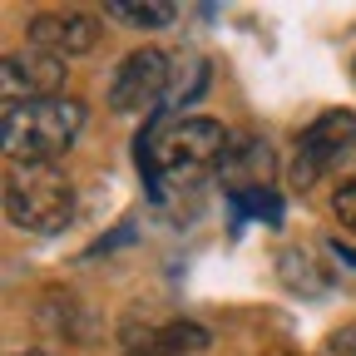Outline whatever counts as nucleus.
<instances>
[{
	"mask_svg": "<svg viewBox=\"0 0 356 356\" xmlns=\"http://www.w3.org/2000/svg\"><path fill=\"white\" fill-rule=\"evenodd\" d=\"M233 149V134L222 129L218 119L203 114H178V119H154L139 144H134V163L144 168L149 188L163 193V178H193L208 173L228 159Z\"/></svg>",
	"mask_w": 356,
	"mask_h": 356,
	"instance_id": "obj_1",
	"label": "nucleus"
},
{
	"mask_svg": "<svg viewBox=\"0 0 356 356\" xmlns=\"http://www.w3.org/2000/svg\"><path fill=\"white\" fill-rule=\"evenodd\" d=\"M79 129H84V104L70 95L0 109V144H6L10 163H55L79 139Z\"/></svg>",
	"mask_w": 356,
	"mask_h": 356,
	"instance_id": "obj_2",
	"label": "nucleus"
},
{
	"mask_svg": "<svg viewBox=\"0 0 356 356\" xmlns=\"http://www.w3.org/2000/svg\"><path fill=\"white\" fill-rule=\"evenodd\" d=\"M6 218L20 233L50 238L74 218V184L55 163H10L6 168Z\"/></svg>",
	"mask_w": 356,
	"mask_h": 356,
	"instance_id": "obj_3",
	"label": "nucleus"
},
{
	"mask_svg": "<svg viewBox=\"0 0 356 356\" xmlns=\"http://www.w3.org/2000/svg\"><path fill=\"white\" fill-rule=\"evenodd\" d=\"M356 149V109H327L317 114L302 139H297V159H292V184L312 188L317 178H327L346 154Z\"/></svg>",
	"mask_w": 356,
	"mask_h": 356,
	"instance_id": "obj_4",
	"label": "nucleus"
},
{
	"mask_svg": "<svg viewBox=\"0 0 356 356\" xmlns=\"http://www.w3.org/2000/svg\"><path fill=\"white\" fill-rule=\"evenodd\" d=\"M173 89V55L163 50H134L119 60L109 79V109L114 114H159Z\"/></svg>",
	"mask_w": 356,
	"mask_h": 356,
	"instance_id": "obj_5",
	"label": "nucleus"
},
{
	"mask_svg": "<svg viewBox=\"0 0 356 356\" xmlns=\"http://www.w3.org/2000/svg\"><path fill=\"white\" fill-rule=\"evenodd\" d=\"M65 65L70 60H55L44 50H10L0 60V95H6V109L10 104H35V99H60Z\"/></svg>",
	"mask_w": 356,
	"mask_h": 356,
	"instance_id": "obj_6",
	"label": "nucleus"
},
{
	"mask_svg": "<svg viewBox=\"0 0 356 356\" xmlns=\"http://www.w3.org/2000/svg\"><path fill=\"white\" fill-rule=\"evenodd\" d=\"M99 44V20L84 10H40L30 20V50H44L55 60H74Z\"/></svg>",
	"mask_w": 356,
	"mask_h": 356,
	"instance_id": "obj_7",
	"label": "nucleus"
},
{
	"mask_svg": "<svg viewBox=\"0 0 356 356\" xmlns=\"http://www.w3.org/2000/svg\"><path fill=\"white\" fill-rule=\"evenodd\" d=\"M208 346V327L198 322H163L159 332H149L139 341V351H163V356H193Z\"/></svg>",
	"mask_w": 356,
	"mask_h": 356,
	"instance_id": "obj_8",
	"label": "nucleus"
},
{
	"mask_svg": "<svg viewBox=\"0 0 356 356\" xmlns=\"http://www.w3.org/2000/svg\"><path fill=\"white\" fill-rule=\"evenodd\" d=\"M119 25H129V30H159V25H168L178 10L168 6V0H109L104 6Z\"/></svg>",
	"mask_w": 356,
	"mask_h": 356,
	"instance_id": "obj_9",
	"label": "nucleus"
},
{
	"mask_svg": "<svg viewBox=\"0 0 356 356\" xmlns=\"http://www.w3.org/2000/svg\"><path fill=\"white\" fill-rule=\"evenodd\" d=\"M228 198L243 218H262V222H273V228L282 222V198L273 188H243V193H228Z\"/></svg>",
	"mask_w": 356,
	"mask_h": 356,
	"instance_id": "obj_10",
	"label": "nucleus"
},
{
	"mask_svg": "<svg viewBox=\"0 0 356 356\" xmlns=\"http://www.w3.org/2000/svg\"><path fill=\"white\" fill-rule=\"evenodd\" d=\"M332 213H337L341 228H351V233H356V178H351V184H341V188L332 193Z\"/></svg>",
	"mask_w": 356,
	"mask_h": 356,
	"instance_id": "obj_11",
	"label": "nucleus"
},
{
	"mask_svg": "<svg viewBox=\"0 0 356 356\" xmlns=\"http://www.w3.org/2000/svg\"><path fill=\"white\" fill-rule=\"evenodd\" d=\"M332 356H356V322L332 337Z\"/></svg>",
	"mask_w": 356,
	"mask_h": 356,
	"instance_id": "obj_12",
	"label": "nucleus"
},
{
	"mask_svg": "<svg viewBox=\"0 0 356 356\" xmlns=\"http://www.w3.org/2000/svg\"><path fill=\"white\" fill-rule=\"evenodd\" d=\"M332 252H337L341 262H351V267H356V252H351V248H341V243H332Z\"/></svg>",
	"mask_w": 356,
	"mask_h": 356,
	"instance_id": "obj_13",
	"label": "nucleus"
},
{
	"mask_svg": "<svg viewBox=\"0 0 356 356\" xmlns=\"http://www.w3.org/2000/svg\"><path fill=\"white\" fill-rule=\"evenodd\" d=\"M129 356H163V351H139V346H134V351H129Z\"/></svg>",
	"mask_w": 356,
	"mask_h": 356,
	"instance_id": "obj_14",
	"label": "nucleus"
},
{
	"mask_svg": "<svg viewBox=\"0 0 356 356\" xmlns=\"http://www.w3.org/2000/svg\"><path fill=\"white\" fill-rule=\"evenodd\" d=\"M15 356H44V351H15Z\"/></svg>",
	"mask_w": 356,
	"mask_h": 356,
	"instance_id": "obj_15",
	"label": "nucleus"
},
{
	"mask_svg": "<svg viewBox=\"0 0 356 356\" xmlns=\"http://www.w3.org/2000/svg\"><path fill=\"white\" fill-rule=\"evenodd\" d=\"M351 74H356V60H351Z\"/></svg>",
	"mask_w": 356,
	"mask_h": 356,
	"instance_id": "obj_16",
	"label": "nucleus"
}]
</instances>
